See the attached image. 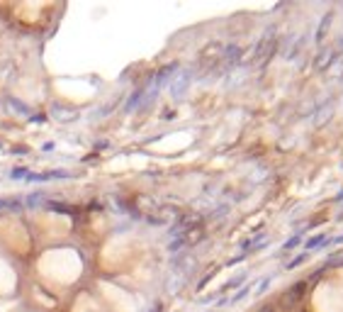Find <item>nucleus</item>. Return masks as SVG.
Wrapping results in <instances>:
<instances>
[{
  "instance_id": "nucleus-1",
  "label": "nucleus",
  "mask_w": 343,
  "mask_h": 312,
  "mask_svg": "<svg viewBox=\"0 0 343 312\" xmlns=\"http://www.w3.org/2000/svg\"><path fill=\"white\" fill-rule=\"evenodd\" d=\"M297 242H299V237H292V239H290V242H287V244H285V246H287V249H290V246H294V244H297Z\"/></svg>"
}]
</instances>
